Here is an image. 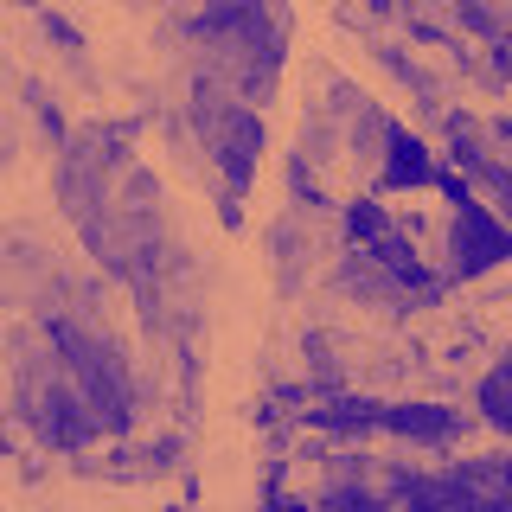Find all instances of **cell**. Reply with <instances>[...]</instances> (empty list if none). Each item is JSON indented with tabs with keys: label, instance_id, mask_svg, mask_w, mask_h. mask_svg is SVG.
<instances>
[{
	"label": "cell",
	"instance_id": "cell-4",
	"mask_svg": "<svg viewBox=\"0 0 512 512\" xmlns=\"http://www.w3.org/2000/svg\"><path fill=\"white\" fill-rule=\"evenodd\" d=\"M480 404H487V416H493V423H512V410H506V365H500V372H493L487 378V391H480Z\"/></svg>",
	"mask_w": 512,
	"mask_h": 512
},
{
	"label": "cell",
	"instance_id": "cell-2",
	"mask_svg": "<svg viewBox=\"0 0 512 512\" xmlns=\"http://www.w3.org/2000/svg\"><path fill=\"white\" fill-rule=\"evenodd\" d=\"M384 186H436V160H429V148L416 135H404V128H391L384 135Z\"/></svg>",
	"mask_w": 512,
	"mask_h": 512
},
{
	"label": "cell",
	"instance_id": "cell-1",
	"mask_svg": "<svg viewBox=\"0 0 512 512\" xmlns=\"http://www.w3.org/2000/svg\"><path fill=\"white\" fill-rule=\"evenodd\" d=\"M506 256V231L493 224L487 212H480L474 199H461V224H455V263L461 269H487Z\"/></svg>",
	"mask_w": 512,
	"mask_h": 512
},
{
	"label": "cell",
	"instance_id": "cell-3",
	"mask_svg": "<svg viewBox=\"0 0 512 512\" xmlns=\"http://www.w3.org/2000/svg\"><path fill=\"white\" fill-rule=\"evenodd\" d=\"M346 231H352V244H378L391 224H384L378 205H352V212H346Z\"/></svg>",
	"mask_w": 512,
	"mask_h": 512
}]
</instances>
